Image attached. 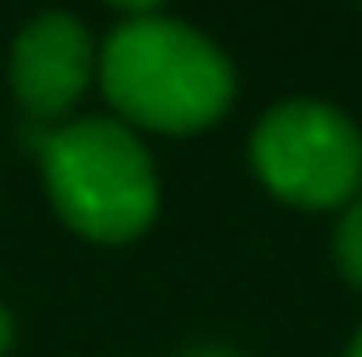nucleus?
<instances>
[{"label":"nucleus","instance_id":"f257e3e1","mask_svg":"<svg viewBox=\"0 0 362 357\" xmlns=\"http://www.w3.org/2000/svg\"><path fill=\"white\" fill-rule=\"evenodd\" d=\"M98 78L108 103L137 127L201 132L235 103L230 59L191 25L142 10L127 15L98 49Z\"/></svg>","mask_w":362,"mask_h":357},{"label":"nucleus","instance_id":"f03ea898","mask_svg":"<svg viewBox=\"0 0 362 357\" xmlns=\"http://www.w3.org/2000/svg\"><path fill=\"white\" fill-rule=\"evenodd\" d=\"M59 221L83 240L127 245L157 221V167L137 132L113 118L54 122L35 142Z\"/></svg>","mask_w":362,"mask_h":357},{"label":"nucleus","instance_id":"7ed1b4c3","mask_svg":"<svg viewBox=\"0 0 362 357\" xmlns=\"http://www.w3.org/2000/svg\"><path fill=\"white\" fill-rule=\"evenodd\" d=\"M250 167L284 206L338 211L362 196V132L333 103L289 98L255 122Z\"/></svg>","mask_w":362,"mask_h":357},{"label":"nucleus","instance_id":"20e7f679","mask_svg":"<svg viewBox=\"0 0 362 357\" xmlns=\"http://www.w3.org/2000/svg\"><path fill=\"white\" fill-rule=\"evenodd\" d=\"M93 83V35L78 15L45 10L10 45V93L30 122L54 127L69 118Z\"/></svg>","mask_w":362,"mask_h":357},{"label":"nucleus","instance_id":"39448f33","mask_svg":"<svg viewBox=\"0 0 362 357\" xmlns=\"http://www.w3.org/2000/svg\"><path fill=\"white\" fill-rule=\"evenodd\" d=\"M333 259H338V274L362 289V196L343 206V221L333 230Z\"/></svg>","mask_w":362,"mask_h":357},{"label":"nucleus","instance_id":"423d86ee","mask_svg":"<svg viewBox=\"0 0 362 357\" xmlns=\"http://www.w3.org/2000/svg\"><path fill=\"white\" fill-rule=\"evenodd\" d=\"M10 348H15V313L0 303V357L10 353Z\"/></svg>","mask_w":362,"mask_h":357},{"label":"nucleus","instance_id":"0eeeda50","mask_svg":"<svg viewBox=\"0 0 362 357\" xmlns=\"http://www.w3.org/2000/svg\"><path fill=\"white\" fill-rule=\"evenodd\" d=\"M181 357H240V353H230V348H186Z\"/></svg>","mask_w":362,"mask_h":357},{"label":"nucleus","instance_id":"6e6552de","mask_svg":"<svg viewBox=\"0 0 362 357\" xmlns=\"http://www.w3.org/2000/svg\"><path fill=\"white\" fill-rule=\"evenodd\" d=\"M348 357H362V328L353 333V343H348Z\"/></svg>","mask_w":362,"mask_h":357}]
</instances>
